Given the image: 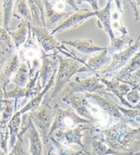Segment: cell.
I'll return each instance as SVG.
<instances>
[{"label": "cell", "mask_w": 140, "mask_h": 155, "mask_svg": "<svg viewBox=\"0 0 140 155\" xmlns=\"http://www.w3.org/2000/svg\"><path fill=\"white\" fill-rule=\"evenodd\" d=\"M12 16L23 22L30 23L32 22L31 13L27 1H15L13 7Z\"/></svg>", "instance_id": "cell-29"}, {"label": "cell", "mask_w": 140, "mask_h": 155, "mask_svg": "<svg viewBox=\"0 0 140 155\" xmlns=\"http://www.w3.org/2000/svg\"><path fill=\"white\" fill-rule=\"evenodd\" d=\"M29 25L30 24H29L28 38L25 43L21 47V49L18 50L17 54L21 62L25 63L28 66L29 77V79H31L40 68L43 51L33 38Z\"/></svg>", "instance_id": "cell-4"}, {"label": "cell", "mask_w": 140, "mask_h": 155, "mask_svg": "<svg viewBox=\"0 0 140 155\" xmlns=\"http://www.w3.org/2000/svg\"><path fill=\"white\" fill-rule=\"evenodd\" d=\"M95 16V12L93 11H90L87 9H82L79 11L74 12L65 21L58 25L53 30L50 31L51 34L53 36L58 32H62L67 29L78 28L89 18L93 17Z\"/></svg>", "instance_id": "cell-14"}, {"label": "cell", "mask_w": 140, "mask_h": 155, "mask_svg": "<svg viewBox=\"0 0 140 155\" xmlns=\"http://www.w3.org/2000/svg\"><path fill=\"white\" fill-rule=\"evenodd\" d=\"M128 2L133 10L134 15H135V21H138L139 19V14H140V1H126Z\"/></svg>", "instance_id": "cell-37"}, {"label": "cell", "mask_w": 140, "mask_h": 155, "mask_svg": "<svg viewBox=\"0 0 140 155\" xmlns=\"http://www.w3.org/2000/svg\"><path fill=\"white\" fill-rule=\"evenodd\" d=\"M140 56H139V51L137 52L128 62L120 69L118 73L115 74L114 78L117 79L118 81L122 83L127 84L131 87L135 86L139 84V83L137 80H134L133 79V74L135 73L137 71H139L140 68Z\"/></svg>", "instance_id": "cell-13"}, {"label": "cell", "mask_w": 140, "mask_h": 155, "mask_svg": "<svg viewBox=\"0 0 140 155\" xmlns=\"http://www.w3.org/2000/svg\"><path fill=\"white\" fill-rule=\"evenodd\" d=\"M21 122V116L13 115L11 120L8 124V129L9 130V147L8 149L11 150L14 147L17 137L19 132L20 125Z\"/></svg>", "instance_id": "cell-30"}, {"label": "cell", "mask_w": 140, "mask_h": 155, "mask_svg": "<svg viewBox=\"0 0 140 155\" xmlns=\"http://www.w3.org/2000/svg\"><path fill=\"white\" fill-rule=\"evenodd\" d=\"M75 2H76V3H78V4H79V3H82V2L89 3L92 6L94 12L99 10L98 6V1H89V0H85V1H75Z\"/></svg>", "instance_id": "cell-39"}, {"label": "cell", "mask_w": 140, "mask_h": 155, "mask_svg": "<svg viewBox=\"0 0 140 155\" xmlns=\"http://www.w3.org/2000/svg\"><path fill=\"white\" fill-rule=\"evenodd\" d=\"M105 86L99 80L97 75L88 78L77 76L73 81L68 83L65 87L66 94H77V93H95L103 90Z\"/></svg>", "instance_id": "cell-9"}, {"label": "cell", "mask_w": 140, "mask_h": 155, "mask_svg": "<svg viewBox=\"0 0 140 155\" xmlns=\"http://www.w3.org/2000/svg\"><path fill=\"white\" fill-rule=\"evenodd\" d=\"M25 133L29 140V152L30 155H44V148H43L44 145L42 144L38 133L29 116L28 129Z\"/></svg>", "instance_id": "cell-21"}, {"label": "cell", "mask_w": 140, "mask_h": 155, "mask_svg": "<svg viewBox=\"0 0 140 155\" xmlns=\"http://www.w3.org/2000/svg\"><path fill=\"white\" fill-rule=\"evenodd\" d=\"M31 13V25L34 27H45V7L43 1H27Z\"/></svg>", "instance_id": "cell-22"}, {"label": "cell", "mask_w": 140, "mask_h": 155, "mask_svg": "<svg viewBox=\"0 0 140 155\" xmlns=\"http://www.w3.org/2000/svg\"><path fill=\"white\" fill-rule=\"evenodd\" d=\"M88 139L90 140L92 154V155H139V153L133 154L115 151L109 148L106 144L101 142V141L96 140L95 138L92 137Z\"/></svg>", "instance_id": "cell-25"}, {"label": "cell", "mask_w": 140, "mask_h": 155, "mask_svg": "<svg viewBox=\"0 0 140 155\" xmlns=\"http://www.w3.org/2000/svg\"><path fill=\"white\" fill-rule=\"evenodd\" d=\"M52 56L58 60V68L55 74L54 87L52 94L44 97L42 103H50L51 101L55 98L65 88L75 74L80 73H89L86 66L75 59L66 56L52 53Z\"/></svg>", "instance_id": "cell-2"}, {"label": "cell", "mask_w": 140, "mask_h": 155, "mask_svg": "<svg viewBox=\"0 0 140 155\" xmlns=\"http://www.w3.org/2000/svg\"><path fill=\"white\" fill-rule=\"evenodd\" d=\"M0 48L2 51L12 52L15 51V46L12 39L3 27H0Z\"/></svg>", "instance_id": "cell-34"}, {"label": "cell", "mask_w": 140, "mask_h": 155, "mask_svg": "<svg viewBox=\"0 0 140 155\" xmlns=\"http://www.w3.org/2000/svg\"><path fill=\"white\" fill-rule=\"evenodd\" d=\"M49 140L52 141L53 144L56 151V154L57 155H84L85 154H88V152L84 151L83 150H75L71 147L64 146L60 143H59L58 141L55 140V138L52 136L49 137Z\"/></svg>", "instance_id": "cell-32"}, {"label": "cell", "mask_w": 140, "mask_h": 155, "mask_svg": "<svg viewBox=\"0 0 140 155\" xmlns=\"http://www.w3.org/2000/svg\"><path fill=\"white\" fill-rule=\"evenodd\" d=\"M111 12H112V2L108 1L103 8L99 9L95 12V16L98 18L97 23L99 28L103 29L108 34L111 40L115 38L114 31L112 28L111 21Z\"/></svg>", "instance_id": "cell-20"}, {"label": "cell", "mask_w": 140, "mask_h": 155, "mask_svg": "<svg viewBox=\"0 0 140 155\" xmlns=\"http://www.w3.org/2000/svg\"><path fill=\"white\" fill-rule=\"evenodd\" d=\"M92 129V126L88 127L86 126L84 124L77 125L76 127L71 129L66 130H58L55 131L54 136H53L55 138L56 141H58L59 143L62 144L64 146H68L71 144H77L79 146L82 147V150L84 151L85 150V145L82 142V137L84 136L83 132L85 130L91 132Z\"/></svg>", "instance_id": "cell-11"}, {"label": "cell", "mask_w": 140, "mask_h": 155, "mask_svg": "<svg viewBox=\"0 0 140 155\" xmlns=\"http://www.w3.org/2000/svg\"><path fill=\"white\" fill-rule=\"evenodd\" d=\"M99 80L105 86V88L103 90H102L103 92H110L113 93V94L119 98L121 104L127 107L128 109H139V105H132L128 102H127L125 98L126 94L131 90V86L128 84L120 82L117 79L114 78V77H112L111 80L99 77Z\"/></svg>", "instance_id": "cell-12"}, {"label": "cell", "mask_w": 140, "mask_h": 155, "mask_svg": "<svg viewBox=\"0 0 140 155\" xmlns=\"http://www.w3.org/2000/svg\"><path fill=\"white\" fill-rule=\"evenodd\" d=\"M29 28L35 41H37L40 49L46 54H49L50 51L59 53L68 50L65 45L58 41L45 27H34L30 24Z\"/></svg>", "instance_id": "cell-8"}, {"label": "cell", "mask_w": 140, "mask_h": 155, "mask_svg": "<svg viewBox=\"0 0 140 155\" xmlns=\"http://www.w3.org/2000/svg\"><path fill=\"white\" fill-rule=\"evenodd\" d=\"M91 134L112 150L120 152L138 154L140 150V128L134 129L122 120L101 128L92 126Z\"/></svg>", "instance_id": "cell-1"}, {"label": "cell", "mask_w": 140, "mask_h": 155, "mask_svg": "<svg viewBox=\"0 0 140 155\" xmlns=\"http://www.w3.org/2000/svg\"><path fill=\"white\" fill-rule=\"evenodd\" d=\"M56 73H57V71L53 73L52 78L50 79L49 82L47 83V84L45 85V87H43L41 92H40L37 96H36L34 98L30 99V101H29V102L21 109V110L18 111H16L15 115H16V116H21V115H23L24 114L34 112L36 111V109H38V108L40 105H41L42 101L44 99L45 96L47 94V93L49 92V90L52 87L53 85H54Z\"/></svg>", "instance_id": "cell-18"}, {"label": "cell", "mask_w": 140, "mask_h": 155, "mask_svg": "<svg viewBox=\"0 0 140 155\" xmlns=\"http://www.w3.org/2000/svg\"><path fill=\"white\" fill-rule=\"evenodd\" d=\"M140 47V36L137 38L135 44L131 45L127 49L122 51L115 53L112 55V61L109 66L102 71H99L95 74L98 77L102 78H108L114 77L113 74H115L120 69H122L131 58L139 51Z\"/></svg>", "instance_id": "cell-7"}, {"label": "cell", "mask_w": 140, "mask_h": 155, "mask_svg": "<svg viewBox=\"0 0 140 155\" xmlns=\"http://www.w3.org/2000/svg\"><path fill=\"white\" fill-rule=\"evenodd\" d=\"M62 101L68 105H71L72 109L78 116L89 120L91 123H98V125H100L106 116L101 113L98 107L91 103L85 95L66 94L62 98Z\"/></svg>", "instance_id": "cell-3"}, {"label": "cell", "mask_w": 140, "mask_h": 155, "mask_svg": "<svg viewBox=\"0 0 140 155\" xmlns=\"http://www.w3.org/2000/svg\"><path fill=\"white\" fill-rule=\"evenodd\" d=\"M32 122L38 133L43 145L49 141V132L55 117L53 107L49 103H42L38 109L34 112L28 113Z\"/></svg>", "instance_id": "cell-5"}, {"label": "cell", "mask_w": 140, "mask_h": 155, "mask_svg": "<svg viewBox=\"0 0 140 155\" xmlns=\"http://www.w3.org/2000/svg\"><path fill=\"white\" fill-rule=\"evenodd\" d=\"M139 86L140 84H138L132 87L131 90H130V91H129L125 97L126 101L132 105H139V102L140 100Z\"/></svg>", "instance_id": "cell-35"}, {"label": "cell", "mask_w": 140, "mask_h": 155, "mask_svg": "<svg viewBox=\"0 0 140 155\" xmlns=\"http://www.w3.org/2000/svg\"><path fill=\"white\" fill-rule=\"evenodd\" d=\"M133 39L128 34L122 35L120 37H115L114 38L111 40V43L109 46L107 47V54L112 56L115 53L122 51L127 49L133 43Z\"/></svg>", "instance_id": "cell-24"}, {"label": "cell", "mask_w": 140, "mask_h": 155, "mask_svg": "<svg viewBox=\"0 0 140 155\" xmlns=\"http://www.w3.org/2000/svg\"><path fill=\"white\" fill-rule=\"evenodd\" d=\"M53 109L55 111V117L51 127L49 137L52 136L53 133L58 130L71 129L79 124L91 123L89 120L78 116L72 108L63 109L55 103Z\"/></svg>", "instance_id": "cell-6"}, {"label": "cell", "mask_w": 140, "mask_h": 155, "mask_svg": "<svg viewBox=\"0 0 140 155\" xmlns=\"http://www.w3.org/2000/svg\"><path fill=\"white\" fill-rule=\"evenodd\" d=\"M45 155H57L54 147H51L48 152H46Z\"/></svg>", "instance_id": "cell-40"}, {"label": "cell", "mask_w": 140, "mask_h": 155, "mask_svg": "<svg viewBox=\"0 0 140 155\" xmlns=\"http://www.w3.org/2000/svg\"><path fill=\"white\" fill-rule=\"evenodd\" d=\"M99 94H104L101 92H98ZM85 97L88 99H92L95 101L96 105L98 107L102 112L108 118V124L109 126L113 124L114 119L118 120H124V117L120 111L118 110L116 107V103L112 100L110 97H107L105 94V97H101L100 94L97 93H85Z\"/></svg>", "instance_id": "cell-10"}, {"label": "cell", "mask_w": 140, "mask_h": 155, "mask_svg": "<svg viewBox=\"0 0 140 155\" xmlns=\"http://www.w3.org/2000/svg\"><path fill=\"white\" fill-rule=\"evenodd\" d=\"M0 155H8V154L4 153V152L2 150V149L0 148Z\"/></svg>", "instance_id": "cell-42"}, {"label": "cell", "mask_w": 140, "mask_h": 155, "mask_svg": "<svg viewBox=\"0 0 140 155\" xmlns=\"http://www.w3.org/2000/svg\"><path fill=\"white\" fill-rule=\"evenodd\" d=\"M15 51L12 52H4V51H0V73L3 68L4 66L6 64V61L9 60L10 58L12 55Z\"/></svg>", "instance_id": "cell-38"}, {"label": "cell", "mask_w": 140, "mask_h": 155, "mask_svg": "<svg viewBox=\"0 0 140 155\" xmlns=\"http://www.w3.org/2000/svg\"><path fill=\"white\" fill-rule=\"evenodd\" d=\"M116 107L120 113L122 114L125 122L127 123L129 126L134 129H139L140 127V110L137 109H126L118 105L116 103Z\"/></svg>", "instance_id": "cell-28"}, {"label": "cell", "mask_w": 140, "mask_h": 155, "mask_svg": "<svg viewBox=\"0 0 140 155\" xmlns=\"http://www.w3.org/2000/svg\"><path fill=\"white\" fill-rule=\"evenodd\" d=\"M2 21H3V18H2V10H1V8H0V27L2 25Z\"/></svg>", "instance_id": "cell-41"}, {"label": "cell", "mask_w": 140, "mask_h": 155, "mask_svg": "<svg viewBox=\"0 0 140 155\" xmlns=\"http://www.w3.org/2000/svg\"><path fill=\"white\" fill-rule=\"evenodd\" d=\"M1 2L2 3V7H3L4 10V19L2 26L7 31H10L11 30L10 28V23L12 16L13 7H14L15 1L4 0V1H2Z\"/></svg>", "instance_id": "cell-33"}, {"label": "cell", "mask_w": 140, "mask_h": 155, "mask_svg": "<svg viewBox=\"0 0 140 155\" xmlns=\"http://www.w3.org/2000/svg\"><path fill=\"white\" fill-rule=\"evenodd\" d=\"M45 7V28L52 31L74 12H60L53 8L51 1H43Z\"/></svg>", "instance_id": "cell-15"}, {"label": "cell", "mask_w": 140, "mask_h": 155, "mask_svg": "<svg viewBox=\"0 0 140 155\" xmlns=\"http://www.w3.org/2000/svg\"><path fill=\"white\" fill-rule=\"evenodd\" d=\"M20 65V60L18 59L17 53H14L11 57L5 64L0 73V86L4 92H6L7 85L15 75Z\"/></svg>", "instance_id": "cell-16"}, {"label": "cell", "mask_w": 140, "mask_h": 155, "mask_svg": "<svg viewBox=\"0 0 140 155\" xmlns=\"http://www.w3.org/2000/svg\"><path fill=\"white\" fill-rule=\"evenodd\" d=\"M112 61L111 56L107 54V49L101 51L99 54L94 57H90L88 59L86 62V66L89 71V73L96 74L99 69L103 66L109 64Z\"/></svg>", "instance_id": "cell-23"}, {"label": "cell", "mask_w": 140, "mask_h": 155, "mask_svg": "<svg viewBox=\"0 0 140 155\" xmlns=\"http://www.w3.org/2000/svg\"><path fill=\"white\" fill-rule=\"evenodd\" d=\"M61 43L63 45H69L78 51L80 53L83 55H90L92 53L98 51H103L107 47H101L96 45L92 40H62Z\"/></svg>", "instance_id": "cell-19"}, {"label": "cell", "mask_w": 140, "mask_h": 155, "mask_svg": "<svg viewBox=\"0 0 140 155\" xmlns=\"http://www.w3.org/2000/svg\"><path fill=\"white\" fill-rule=\"evenodd\" d=\"M29 24L26 22H21L18 24V28L15 31H8V34L13 41V44L16 49L18 50L25 43L29 32Z\"/></svg>", "instance_id": "cell-26"}, {"label": "cell", "mask_w": 140, "mask_h": 155, "mask_svg": "<svg viewBox=\"0 0 140 155\" xmlns=\"http://www.w3.org/2000/svg\"><path fill=\"white\" fill-rule=\"evenodd\" d=\"M51 54H46L44 52L42 53L41 60V66L39 69L38 79L41 82L42 88L45 87L50 79L52 78L53 73L58 71V60L56 58L54 60H51Z\"/></svg>", "instance_id": "cell-17"}, {"label": "cell", "mask_w": 140, "mask_h": 155, "mask_svg": "<svg viewBox=\"0 0 140 155\" xmlns=\"http://www.w3.org/2000/svg\"><path fill=\"white\" fill-rule=\"evenodd\" d=\"M115 3L116 8L114 10H112L111 12L112 28L120 31L122 35H126L128 34V31L122 22V2L115 1Z\"/></svg>", "instance_id": "cell-27"}, {"label": "cell", "mask_w": 140, "mask_h": 155, "mask_svg": "<svg viewBox=\"0 0 140 155\" xmlns=\"http://www.w3.org/2000/svg\"><path fill=\"white\" fill-rule=\"evenodd\" d=\"M1 130H2V126L0 125V133H1Z\"/></svg>", "instance_id": "cell-43"}, {"label": "cell", "mask_w": 140, "mask_h": 155, "mask_svg": "<svg viewBox=\"0 0 140 155\" xmlns=\"http://www.w3.org/2000/svg\"><path fill=\"white\" fill-rule=\"evenodd\" d=\"M8 155H30V153L25 146L24 141L17 140L14 147Z\"/></svg>", "instance_id": "cell-36"}, {"label": "cell", "mask_w": 140, "mask_h": 155, "mask_svg": "<svg viewBox=\"0 0 140 155\" xmlns=\"http://www.w3.org/2000/svg\"><path fill=\"white\" fill-rule=\"evenodd\" d=\"M29 79V69L25 63L21 62L18 71L13 77L11 82L14 83L16 86L23 88L26 86Z\"/></svg>", "instance_id": "cell-31"}]
</instances>
